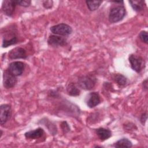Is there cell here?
<instances>
[{"instance_id": "cell-9", "label": "cell", "mask_w": 148, "mask_h": 148, "mask_svg": "<svg viewBox=\"0 0 148 148\" xmlns=\"http://www.w3.org/2000/svg\"><path fill=\"white\" fill-rule=\"evenodd\" d=\"M8 56L10 59H25L27 57L26 50L20 47H16L11 50L8 53Z\"/></svg>"}, {"instance_id": "cell-8", "label": "cell", "mask_w": 148, "mask_h": 148, "mask_svg": "<svg viewBox=\"0 0 148 148\" xmlns=\"http://www.w3.org/2000/svg\"><path fill=\"white\" fill-rule=\"evenodd\" d=\"M16 5V0H5L2 2L1 9L6 16L11 17L14 13Z\"/></svg>"}, {"instance_id": "cell-12", "label": "cell", "mask_w": 148, "mask_h": 148, "mask_svg": "<svg viewBox=\"0 0 148 148\" xmlns=\"http://www.w3.org/2000/svg\"><path fill=\"white\" fill-rule=\"evenodd\" d=\"M45 134L44 130L42 128H38L34 130H31L26 132L24 134V136L27 139H36L41 138Z\"/></svg>"}, {"instance_id": "cell-6", "label": "cell", "mask_w": 148, "mask_h": 148, "mask_svg": "<svg viewBox=\"0 0 148 148\" xmlns=\"http://www.w3.org/2000/svg\"><path fill=\"white\" fill-rule=\"evenodd\" d=\"M12 114L11 106L9 104H2L0 106V123L5 124L10 118Z\"/></svg>"}, {"instance_id": "cell-2", "label": "cell", "mask_w": 148, "mask_h": 148, "mask_svg": "<svg viewBox=\"0 0 148 148\" xmlns=\"http://www.w3.org/2000/svg\"><path fill=\"white\" fill-rule=\"evenodd\" d=\"M97 78L93 75H87L80 76L77 81L78 86L83 90H91L95 86Z\"/></svg>"}, {"instance_id": "cell-20", "label": "cell", "mask_w": 148, "mask_h": 148, "mask_svg": "<svg viewBox=\"0 0 148 148\" xmlns=\"http://www.w3.org/2000/svg\"><path fill=\"white\" fill-rule=\"evenodd\" d=\"M139 38L142 42H144L146 44L148 43V36L147 32L146 31H142L139 34Z\"/></svg>"}, {"instance_id": "cell-13", "label": "cell", "mask_w": 148, "mask_h": 148, "mask_svg": "<svg viewBox=\"0 0 148 148\" xmlns=\"http://www.w3.org/2000/svg\"><path fill=\"white\" fill-rule=\"evenodd\" d=\"M96 134L101 140H105L112 136V132L110 130L105 128H99L95 130Z\"/></svg>"}, {"instance_id": "cell-17", "label": "cell", "mask_w": 148, "mask_h": 148, "mask_svg": "<svg viewBox=\"0 0 148 148\" xmlns=\"http://www.w3.org/2000/svg\"><path fill=\"white\" fill-rule=\"evenodd\" d=\"M132 9L136 12H140L143 9L145 6V1L141 0L136 1H129Z\"/></svg>"}, {"instance_id": "cell-25", "label": "cell", "mask_w": 148, "mask_h": 148, "mask_svg": "<svg viewBox=\"0 0 148 148\" xmlns=\"http://www.w3.org/2000/svg\"><path fill=\"white\" fill-rule=\"evenodd\" d=\"M2 131L1 130V137L2 136Z\"/></svg>"}, {"instance_id": "cell-16", "label": "cell", "mask_w": 148, "mask_h": 148, "mask_svg": "<svg viewBox=\"0 0 148 148\" xmlns=\"http://www.w3.org/2000/svg\"><path fill=\"white\" fill-rule=\"evenodd\" d=\"M114 147H131L132 146V142L127 138H122L117 140L113 145Z\"/></svg>"}, {"instance_id": "cell-18", "label": "cell", "mask_w": 148, "mask_h": 148, "mask_svg": "<svg viewBox=\"0 0 148 148\" xmlns=\"http://www.w3.org/2000/svg\"><path fill=\"white\" fill-rule=\"evenodd\" d=\"M86 3L88 9L90 11H94L99 8L101 3L102 1H86Z\"/></svg>"}, {"instance_id": "cell-3", "label": "cell", "mask_w": 148, "mask_h": 148, "mask_svg": "<svg viewBox=\"0 0 148 148\" xmlns=\"http://www.w3.org/2000/svg\"><path fill=\"white\" fill-rule=\"evenodd\" d=\"M50 29L54 35L63 37L69 36L72 32V27L65 23H61L53 25L50 27Z\"/></svg>"}, {"instance_id": "cell-19", "label": "cell", "mask_w": 148, "mask_h": 148, "mask_svg": "<svg viewBox=\"0 0 148 148\" xmlns=\"http://www.w3.org/2000/svg\"><path fill=\"white\" fill-rule=\"evenodd\" d=\"M114 79L117 84L120 86H123L127 83V78L121 74H116L114 76Z\"/></svg>"}, {"instance_id": "cell-1", "label": "cell", "mask_w": 148, "mask_h": 148, "mask_svg": "<svg viewBox=\"0 0 148 148\" xmlns=\"http://www.w3.org/2000/svg\"><path fill=\"white\" fill-rule=\"evenodd\" d=\"M126 10L123 5H119L111 8L109 13V20L112 23L120 21L125 17Z\"/></svg>"}, {"instance_id": "cell-11", "label": "cell", "mask_w": 148, "mask_h": 148, "mask_svg": "<svg viewBox=\"0 0 148 148\" xmlns=\"http://www.w3.org/2000/svg\"><path fill=\"white\" fill-rule=\"evenodd\" d=\"M66 43L67 41L65 38L56 35H50L47 39L48 45L54 47L63 46H65Z\"/></svg>"}, {"instance_id": "cell-5", "label": "cell", "mask_w": 148, "mask_h": 148, "mask_svg": "<svg viewBox=\"0 0 148 148\" xmlns=\"http://www.w3.org/2000/svg\"><path fill=\"white\" fill-rule=\"evenodd\" d=\"M17 77L13 75L7 69L3 73V85L5 88L9 89L13 88L17 83Z\"/></svg>"}, {"instance_id": "cell-21", "label": "cell", "mask_w": 148, "mask_h": 148, "mask_svg": "<svg viewBox=\"0 0 148 148\" xmlns=\"http://www.w3.org/2000/svg\"><path fill=\"white\" fill-rule=\"evenodd\" d=\"M17 5L23 7H28L31 5V1L30 0H16Z\"/></svg>"}, {"instance_id": "cell-23", "label": "cell", "mask_w": 148, "mask_h": 148, "mask_svg": "<svg viewBox=\"0 0 148 148\" xmlns=\"http://www.w3.org/2000/svg\"><path fill=\"white\" fill-rule=\"evenodd\" d=\"M43 6L45 9H49L53 6V1H43Z\"/></svg>"}, {"instance_id": "cell-4", "label": "cell", "mask_w": 148, "mask_h": 148, "mask_svg": "<svg viewBox=\"0 0 148 148\" xmlns=\"http://www.w3.org/2000/svg\"><path fill=\"white\" fill-rule=\"evenodd\" d=\"M128 61L131 68L137 73L140 72L142 68H144V61L139 56L134 54H130L128 57Z\"/></svg>"}, {"instance_id": "cell-10", "label": "cell", "mask_w": 148, "mask_h": 148, "mask_svg": "<svg viewBox=\"0 0 148 148\" xmlns=\"http://www.w3.org/2000/svg\"><path fill=\"white\" fill-rule=\"evenodd\" d=\"M86 104L90 108H93L99 105L101 102V97L98 92H91L86 97Z\"/></svg>"}, {"instance_id": "cell-22", "label": "cell", "mask_w": 148, "mask_h": 148, "mask_svg": "<svg viewBox=\"0 0 148 148\" xmlns=\"http://www.w3.org/2000/svg\"><path fill=\"white\" fill-rule=\"evenodd\" d=\"M61 126V128H62V130L64 132V133H66L70 131V127H69L68 124L66 121L62 122Z\"/></svg>"}, {"instance_id": "cell-15", "label": "cell", "mask_w": 148, "mask_h": 148, "mask_svg": "<svg viewBox=\"0 0 148 148\" xmlns=\"http://www.w3.org/2000/svg\"><path fill=\"white\" fill-rule=\"evenodd\" d=\"M66 90L68 95L73 97L79 95L80 92V91L78 87L76 86L75 83H69L66 86Z\"/></svg>"}, {"instance_id": "cell-24", "label": "cell", "mask_w": 148, "mask_h": 148, "mask_svg": "<svg viewBox=\"0 0 148 148\" xmlns=\"http://www.w3.org/2000/svg\"><path fill=\"white\" fill-rule=\"evenodd\" d=\"M142 84H143V89H145V91H147V80L146 79L145 80H144Z\"/></svg>"}, {"instance_id": "cell-7", "label": "cell", "mask_w": 148, "mask_h": 148, "mask_svg": "<svg viewBox=\"0 0 148 148\" xmlns=\"http://www.w3.org/2000/svg\"><path fill=\"white\" fill-rule=\"evenodd\" d=\"M25 68V64L21 61H14L9 64L8 69L15 76L22 75Z\"/></svg>"}, {"instance_id": "cell-14", "label": "cell", "mask_w": 148, "mask_h": 148, "mask_svg": "<svg viewBox=\"0 0 148 148\" xmlns=\"http://www.w3.org/2000/svg\"><path fill=\"white\" fill-rule=\"evenodd\" d=\"M10 36L11 37L10 38V39L8 38V37L3 38V40H2V47L6 48V47H8L9 46L15 45L18 42L17 37V36L16 35V34L14 33L12 35L11 34Z\"/></svg>"}]
</instances>
